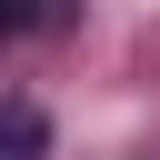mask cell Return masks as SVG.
Wrapping results in <instances>:
<instances>
[{"label": "cell", "mask_w": 160, "mask_h": 160, "mask_svg": "<svg viewBox=\"0 0 160 160\" xmlns=\"http://www.w3.org/2000/svg\"><path fill=\"white\" fill-rule=\"evenodd\" d=\"M50 150V120L30 110V100H10V130H0V160H40Z\"/></svg>", "instance_id": "cell-1"}]
</instances>
